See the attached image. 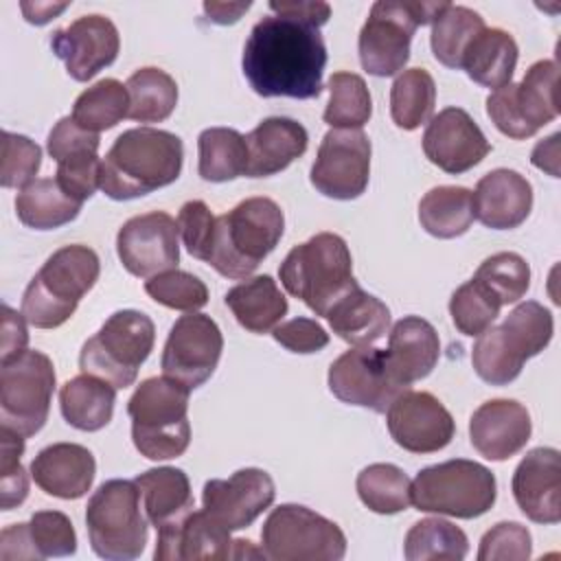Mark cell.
I'll return each instance as SVG.
<instances>
[{
  "instance_id": "6da1fadb",
  "label": "cell",
  "mask_w": 561,
  "mask_h": 561,
  "mask_svg": "<svg viewBox=\"0 0 561 561\" xmlns=\"http://www.w3.org/2000/svg\"><path fill=\"white\" fill-rule=\"evenodd\" d=\"M327 46L320 28L285 15L261 18L243 46L241 68L265 99H313L322 92Z\"/></svg>"
},
{
  "instance_id": "7a4b0ae2",
  "label": "cell",
  "mask_w": 561,
  "mask_h": 561,
  "mask_svg": "<svg viewBox=\"0 0 561 561\" xmlns=\"http://www.w3.org/2000/svg\"><path fill=\"white\" fill-rule=\"evenodd\" d=\"M182 160L180 136L156 127L127 129L101 160L99 188L116 202L149 195L180 178Z\"/></svg>"
},
{
  "instance_id": "3957f363",
  "label": "cell",
  "mask_w": 561,
  "mask_h": 561,
  "mask_svg": "<svg viewBox=\"0 0 561 561\" xmlns=\"http://www.w3.org/2000/svg\"><path fill=\"white\" fill-rule=\"evenodd\" d=\"M285 230L280 206L270 197H248L215 221L206 263L226 278H248L278 245Z\"/></svg>"
},
{
  "instance_id": "277c9868",
  "label": "cell",
  "mask_w": 561,
  "mask_h": 561,
  "mask_svg": "<svg viewBox=\"0 0 561 561\" xmlns=\"http://www.w3.org/2000/svg\"><path fill=\"white\" fill-rule=\"evenodd\" d=\"M101 274L99 254L81 243L55 250L31 278L22 296V316L35 329L61 327L94 287Z\"/></svg>"
},
{
  "instance_id": "5b68a950",
  "label": "cell",
  "mask_w": 561,
  "mask_h": 561,
  "mask_svg": "<svg viewBox=\"0 0 561 561\" xmlns=\"http://www.w3.org/2000/svg\"><path fill=\"white\" fill-rule=\"evenodd\" d=\"M287 294L302 300L316 316H327L335 300L359 287L346 241L335 232H318L294 245L278 267Z\"/></svg>"
},
{
  "instance_id": "8992f818",
  "label": "cell",
  "mask_w": 561,
  "mask_h": 561,
  "mask_svg": "<svg viewBox=\"0 0 561 561\" xmlns=\"http://www.w3.org/2000/svg\"><path fill=\"white\" fill-rule=\"evenodd\" d=\"M188 394L186 386L164 375L140 381L127 401L131 440L140 456L169 460L186 451L191 443Z\"/></svg>"
},
{
  "instance_id": "52a82bcc",
  "label": "cell",
  "mask_w": 561,
  "mask_h": 561,
  "mask_svg": "<svg viewBox=\"0 0 561 561\" xmlns=\"http://www.w3.org/2000/svg\"><path fill=\"white\" fill-rule=\"evenodd\" d=\"M497 497L491 469L476 460L454 458L430 465L410 484V502L423 513L473 519L484 515Z\"/></svg>"
},
{
  "instance_id": "ba28073f",
  "label": "cell",
  "mask_w": 561,
  "mask_h": 561,
  "mask_svg": "<svg viewBox=\"0 0 561 561\" xmlns=\"http://www.w3.org/2000/svg\"><path fill=\"white\" fill-rule=\"evenodd\" d=\"M447 4L421 0L375 2L357 39L362 68L375 77H392L403 70L410 59L414 31L432 24Z\"/></svg>"
},
{
  "instance_id": "9c48e42d",
  "label": "cell",
  "mask_w": 561,
  "mask_h": 561,
  "mask_svg": "<svg viewBox=\"0 0 561 561\" xmlns=\"http://www.w3.org/2000/svg\"><path fill=\"white\" fill-rule=\"evenodd\" d=\"M153 342L156 327L147 313L138 309L114 311L81 346L79 368L118 390L127 388L136 381L138 368L153 351Z\"/></svg>"
},
{
  "instance_id": "30bf717a",
  "label": "cell",
  "mask_w": 561,
  "mask_h": 561,
  "mask_svg": "<svg viewBox=\"0 0 561 561\" xmlns=\"http://www.w3.org/2000/svg\"><path fill=\"white\" fill-rule=\"evenodd\" d=\"M140 489L134 480L103 482L85 506L92 550L107 561H131L147 543V515L140 511Z\"/></svg>"
},
{
  "instance_id": "8fae6325",
  "label": "cell",
  "mask_w": 561,
  "mask_h": 561,
  "mask_svg": "<svg viewBox=\"0 0 561 561\" xmlns=\"http://www.w3.org/2000/svg\"><path fill=\"white\" fill-rule=\"evenodd\" d=\"M261 548L274 561H340L346 554V535L302 504H280L261 528Z\"/></svg>"
},
{
  "instance_id": "7c38bea8",
  "label": "cell",
  "mask_w": 561,
  "mask_h": 561,
  "mask_svg": "<svg viewBox=\"0 0 561 561\" xmlns=\"http://www.w3.org/2000/svg\"><path fill=\"white\" fill-rule=\"evenodd\" d=\"M55 368L46 353L26 348L0 368V425L24 438L37 434L50 410Z\"/></svg>"
},
{
  "instance_id": "4fadbf2b",
  "label": "cell",
  "mask_w": 561,
  "mask_h": 561,
  "mask_svg": "<svg viewBox=\"0 0 561 561\" xmlns=\"http://www.w3.org/2000/svg\"><path fill=\"white\" fill-rule=\"evenodd\" d=\"M224 351V335L217 322L199 311L180 316L164 342L160 368L188 390L199 388L215 373Z\"/></svg>"
},
{
  "instance_id": "5bb4252c",
  "label": "cell",
  "mask_w": 561,
  "mask_h": 561,
  "mask_svg": "<svg viewBox=\"0 0 561 561\" xmlns=\"http://www.w3.org/2000/svg\"><path fill=\"white\" fill-rule=\"evenodd\" d=\"M370 140L362 129H329L311 167V184L331 199L359 197L370 178Z\"/></svg>"
},
{
  "instance_id": "9a60e30c",
  "label": "cell",
  "mask_w": 561,
  "mask_h": 561,
  "mask_svg": "<svg viewBox=\"0 0 561 561\" xmlns=\"http://www.w3.org/2000/svg\"><path fill=\"white\" fill-rule=\"evenodd\" d=\"M329 390L348 405L383 414L408 386L399 383L386 364L383 348L353 346L329 366Z\"/></svg>"
},
{
  "instance_id": "2e32d148",
  "label": "cell",
  "mask_w": 561,
  "mask_h": 561,
  "mask_svg": "<svg viewBox=\"0 0 561 561\" xmlns=\"http://www.w3.org/2000/svg\"><path fill=\"white\" fill-rule=\"evenodd\" d=\"M116 252L123 267L138 278L173 270L180 263L178 221L162 210L136 215L121 226Z\"/></svg>"
},
{
  "instance_id": "e0dca14e",
  "label": "cell",
  "mask_w": 561,
  "mask_h": 561,
  "mask_svg": "<svg viewBox=\"0 0 561 561\" xmlns=\"http://www.w3.org/2000/svg\"><path fill=\"white\" fill-rule=\"evenodd\" d=\"M390 438L410 454H434L456 434L449 410L430 392L405 390L386 410Z\"/></svg>"
},
{
  "instance_id": "ac0fdd59",
  "label": "cell",
  "mask_w": 561,
  "mask_h": 561,
  "mask_svg": "<svg viewBox=\"0 0 561 561\" xmlns=\"http://www.w3.org/2000/svg\"><path fill=\"white\" fill-rule=\"evenodd\" d=\"M274 497L272 476L256 467L239 469L226 480H208L202 491L204 511L230 533L248 528L272 506Z\"/></svg>"
},
{
  "instance_id": "d6986e66",
  "label": "cell",
  "mask_w": 561,
  "mask_h": 561,
  "mask_svg": "<svg viewBox=\"0 0 561 561\" xmlns=\"http://www.w3.org/2000/svg\"><path fill=\"white\" fill-rule=\"evenodd\" d=\"M99 145V134L83 129L72 116L59 118L48 131L46 149L57 162L55 180L79 202L90 199L101 184Z\"/></svg>"
},
{
  "instance_id": "ffe728a7",
  "label": "cell",
  "mask_w": 561,
  "mask_h": 561,
  "mask_svg": "<svg viewBox=\"0 0 561 561\" xmlns=\"http://www.w3.org/2000/svg\"><path fill=\"white\" fill-rule=\"evenodd\" d=\"M53 53L64 61L75 81H90L99 70L114 64L121 48L116 24L99 13L81 15L50 35Z\"/></svg>"
},
{
  "instance_id": "44dd1931",
  "label": "cell",
  "mask_w": 561,
  "mask_h": 561,
  "mask_svg": "<svg viewBox=\"0 0 561 561\" xmlns=\"http://www.w3.org/2000/svg\"><path fill=\"white\" fill-rule=\"evenodd\" d=\"M425 158L445 173L458 175L480 164L491 142L462 107H445L434 114L423 131Z\"/></svg>"
},
{
  "instance_id": "7402d4cb",
  "label": "cell",
  "mask_w": 561,
  "mask_h": 561,
  "mask_svg": "<svg viewBox=\"0 0 561 561\" xmlns=\"http://www.w3.org/2000/svg\"><path fill=\"white\" fill-rule=\"evenodd\" d=\"M519 511L537 524L561 519V454L554 447H535L517 465L511 480Z\"/></svg>"
},
{
  "instance_id": "603a6c76",
  "label": "cell",
  "mask_w": 561,
  "mask_h": 561,
  "mask_svg": "<svg viewBox=\"0 0 561 561\" xmlns=\"http://www.w3.org/2000/svg\"><path fill=\"white\" fill-rule=\"evenodd\" d=\"M533 423L526 405L515 399H491L478 405L469 419L473 449L486 460H508L530 440Z\"/></svg>"
},
{
  "instance_id": "cb8c5ba5",
  "label": "cell",
  "mask_w": 561,
  "mask_h": 561,
  "mask_svg": "<svg viewBox=\"0 0 561 561\" xmlns=\"http://www.w3.org/2000/svg\"><path fill=\"white\" fill-rule=\"evenodd\" d=\"M156 561H197L232 559L230 530L215 522L204 508L158 528Z\"/></svg>"
},
{
  "instance_id": "d4e9b609",
  "label": "cell",
  "mask_w": 561,
  "mask_h": 561,
  "mask_svg": "<svg viewBox=\"0 0 561 561\" xmlns=\"http://www.w3.org/2000/svg\"><path fill=\"white\" fill-rule=\"evenodd\" d=\"M473 215L493 230H511L526 221L533 210V186L513 169H493L471 191Z\"/></svg>"
},
{
  "instance_id": "484cf974",
  "label": "cell",
  "mask_w": 561,
  "mask_h": 561,
  "mask_svg": "<svg viewBox=\"0 0 561 561\" xmlns=\"http://www.w3.org/2000/svg\"><path fill=\"white\" fill-rule=\"evenodd\" d=\"M96 462L88 447L77 443H53L37 451L31 462L35 484L61 500H77L85 495L94 482Z\"/></svg>"
},
{
  "instance_id": "4316f807",
  "label": "cell",
  "mask_w": 561,
  "mask_h": 561,
  "mask_svg": "<svg viewBox=\"0 0 561 561\" xmlns=\"http://www.w3.org/2000/svg\"><path fill=\"white\" fill-rule=\"evenodd\" d=\"M383 355L390 375L410 388L414 381L425 379L438 364L440 340L425 318L405 316L390 329Z\"/></svg>"
},
{
  "instance_id": "83f0119b",
  "label": "cell",
  "mask_w": 561,
  "mask_h": 561,
  "mask_svg": "<svg viewBox=\"0 0 561 561\" xmlns=\"http://www.w3.org/2000/svg\"><path fill=\"white\" fill-rule=\"evenodd\" d=\"M248 178H267L285 171L307 151V129L287 116L263 118L248 136Z\"/></svg>"
},
{
  "instance_id": "f1b7e54d",
  "label": "cell",
  "mask_w": 561,
  "mask_h": 561,
  "mask_svg": "<svg viewBox=\"0 0 561 561\" xmlns=\"http://www.w3.org/2000/svg\"><path fill=\"white\" fill-rule=\"evenodd\" d=\"M324 318L333 333L353 346H370L383 337L390 327V309L386 302L362 287H355L335 300Z\"/></svg>"
},
{
  "instance_id": "f546056e",
  "label": "cell",
  "mask_w": 561,
  "mask_h": 561,
  "mask_svg": "<svg viewBox=\"0 0 561 561\" xmlns=\"http://www.w3.org/2000/svg\"><path fill=\"white\" fill-rule=\"evenodd\" d=\"M116 390L110 381L81 373L59 388V408L68 425L81 432L103 430L114 414Z\"/></svg>"
},
{
  "instance_id": "4dcf8cb0",
  "label": "cell",
  "mask_w": 561,
  "mask_h": 561,
  "mask_svg": "<svg viewBox=\"0 0 561 561\" xmlns=\"http://www.w3.org/2000/svg\"><path fill=\"white\" fill-rule=\"evenodd\" d=\"M226 305L234 320L250 333H267L287 313V298L278 289L276 280L267 274L245 278L226 294Z\"/></svg>"
},
{
  "instance_id": "1f68e13d",
  "label": "cell",
  "mask_w": 561,
  "mask_h": 561,
  "mask_svg": "<svg viewBox=\"0 0 561 561\" xmlns=\"http://www.w3.org/2000/svg\"><path fill=\"white\" fill-rule=\"evenodd\" d=\"M140 489L142 508L151 526L162 528L193 511L188 476L178 467H156L134 478Z\"/></svg>"
},
{
  "instance_id": "d6a6232c",
  "label": "cell",
  "mask_w": 561,
  "mask_h": 561,
  "mask_svg": "<svg viewBox=\"0 0 561 561\" xmlns=\"http://www.w3.org/2000/svg\"><path fill=\"white\" fill-rule=\"evenodd\" d=\"M559 66L554 59L535 61L519 83L511 81V96L515 112L530 136L559 114Z\"/></svg>"
},
{
  "instance_id": "836d02e7",
  "label": "cell",
  "mask_w": 561,
  "mask_h": 561,
  "mask_svg": "<svg viewBox=\"0 0 561 561\" xmlns=\"http://www.w3.org/2000/svg\"><path fill=\"white\" fill-rule=\"evenodd\" d=\"M517 57L519 48L511 33L484 26L465 50L460 68H465L476 83L497 90L513 79Z\"/></svg>"
},
{
  "instance_id": "e575fe53",
  "label": "cell",
  "mask_w": 561,
  "mask_h": 561,
  "mask_svg": "<svg viewBox=\"0 0 561 561\" xmlns=\"http://www.w3.org/2000/svg\"><path fill=\"white\" fill-rule=\"evenodd\" d=\"M506 355L524 366L526 359L539 355L552 340L554 320L552 313L537 300L519 302L502 324L493 327Z\"/></svg>"
},
{
  "instance_id": "d590c367",
  "label": "cell",
  "mask_w": 561,
  "mask_h": 561,
  "mask_svg": "<svg viewBox=\"0 0 561 561\" xmlns=\"http://www.w3.org/2000/svg\"><path fill=\"white\" fill-rule=\"evenodd\" d=\"M83 202L68 195L55 178H35L15 197L18 219L33 230H55L70 224Z\"/></svg>"
},
{
  "instance_id": "8d00e7d4",
  "label": "cell",
  "mask_w": 561,
  "mask_h": 561,
  "mask_svg": "<svg viewBox=\"0 0 561 561\" xmlns=\"http://www.w3.org/2000/svg\"><path fill=\"white\" fill-rule=\"evenodd\" d=\"M473 199L465 186H434L419 202V221L436 239H456L473 224Z\"/></svg>"
},
{
  "instance_id": "74e56055",
  "label": "cell",
  "mask_w": 561,
  "mask_h": 561,
  "mask_svg": "<svg viewBox=\"0 0 561 561\" xmlns=\"http://www.w3.org/2000/svg\"><path fill=\"white\" fill-rule=\"evenodd\" d=\"M197 173L206 182H228L245 175L248 142L232 127H208L197 136Z\"/></svg>"
},
{
  "instance_id": "f35d334b",
  "label": "cell",
  "mask_w": 561,
  "mask_h": 561,
  "mask_svg": "<svg viewBox=\"0 0 561 561\" xmlns=\"http://www.w3.org/2000/svg\"><path fill=\"white\" fill-rule=\"evenodd\" d=\"M125 88L129 94L127 118L136 123H162L178 105V83L160 68L147 66L136 70Z\"/></svg>"
},
{
  "instance_id": "ab89813d",
  "label": "cell",
  "mask_w": 561,
  "mask_h": 561,
  "mask_svg": "<svg viewBox=\"0 0 561 561\" xmlns=\"http://www.w3.org/2000/svg\"><path fill=\"white\" fill-rule=\"evenodd\" d=\"M484 26L486 24L480 13L469 7L449 2L432 22L430 46L434 57L447 68H460L465 50Z\"/></svg>"
},
{
  "instance_id": "60d3db41",
  "label": "cell",
  "mask_w": 561,
  "mask_h": 561,
  "mask_svg": "<svg viewBox=\"0 0 561 561\" xmlns=\"http://www.w3.org/2000/svg\"><path fill=\"white\" fill-rule=\"evenodd\" d=\"M436 83L425 68L403 70L390 88V116L397 127L412 131L432 118Z\"/></svg>"
},
{
  "instance_id": "b9f144b4",
  "label": "cell",
  "mask_w": 561,
  "mask_h": 561,
  "mask_svg": "<svg viewBox=\"0 0 561 561\" xmlns=\"http://www.w3.org/2000/svg\"><path fill=\"white\" fill-rule=\"evenodd\" d=\"M412 480L403 469L390 462H375L357 473L355 489L362 504L379 515H394L405 511L410 502Z\"/></svg>"
},
{
  "instance_id": "7bdbcfd3",
  "label": "cell",
  "mask_w": 561,
  "mask_h": 561,
  "mask_svg": "<svg viewBox=\"0 0 561 561\" xmlns=\"http://www.w3.org/2000/svg\"><path fill=\"white\" fill-rule=\"evenodd\" d=\"M467 552L469 539L465 530L443 517H425L412 524L403 541V554L408 561H460L467 557Z\"/></svg>"
},
{
  "instance_id": "ee69618b",
  "label": "cell",
  "mask_w": 561,
  "mask_h": 561,
  "mask_svg": "<svg viewBox=\"0 0 561 561\" xmlns=\"http://www.w3.org/2000/svg\"><path fill=\"white\" fill-rule=\"evenodd\" d=\"M329 103L322 114L331 129H362L373 114V99L364 77L355 72H333L329 79Z\"/></svg>"
},
{
  "instance_id": "f6af8a7d",
  "label": "cell",
  "mask_w": 561,
  "mask_h": 561,
  "mask_svg": "<svg viewBox=\"0 0 561 561\" xmlns=\"http://www.w3.org/2000/svg\"><path fill=\"white\" fill-rule=\"evenodd\" d=\"M129 114V94L118 79H101L83 90L75 105L72 118L88 131H103L118 125Z\"/></svg>"
},
{
  "instance_id": "bcb514c9",
  "label": "cell",
  "mask_w": 561,
  "mask_h": 561,
  "mask_svg": "<svg viewBox=\"0 0 561 561\" xmlns=\"http://www.w3.org/2000/svg\"><path fill=\"white\" fill-rule=\"evenodd\" d=\"M500 309L497 296L476 278L462 283L449 298V316L456 329L469 337L484 333L500 316Z\"/></svg>"
},
{
  "instance_id": "7dc6e473",
  "label": "cell",
  "mask_w": 561,
  "mask_h": 561,
  "mask_svg": "<svg viewBox=\"0 0 561 561\" xmlns=\"http://www.w3.org/2000/svg\"><path fill=\"white\" fill-rule=\"evenodd\" d=\"M504 305L517 302L530 287V267L517 252H497L480 263L473 274Z\"/></svg>"
},
{
  "instance_id": "c3c4849f",
  "label": "cell",
  "mask_w": 561,
  "mask_h": 561,
  "mask_svg": "<svg viewBox=\"0 0 561 561\" xmlns=\"http://www.w3.org/2000/svg\"><path fill=\"white\" fill-rule=\"evenodd\" d=\"M145 291L169 309L197 311L208 302V287L195 274L184 270H167L145 280Z\"/></svg>"
},
{
  "instance_id": "681fc988",
  "label": "cell",
  "mask_w": 561,
  "mask_h": 561,
  "mask_svg": "<svg viewBox=\"0 0 561 561\" xmlns=\"http://www.w3.org/2000/svg\"><path fill=\"white\" fill-rule=\"evenodd\" d=\"M26 526L35 559L70 557L77 552V533L66 513L37 511L31 515Z\"/></svg>"
},
{
  "instance_id": "f907efd6",
  "label": "cell",
  "mask_w": 561,
  "mask_h": 561,
  "mask_svg": "<svg viewBox=\"0 0 561 561\" xmlns=\"http://www.w3.org/2000/svg\"><path fill=\"white\" fill-rule=\"evenodd\" d=\"M24 436L0 425V506L11 511L28 495V476L20 462Z\"/></svg>"
},
{
  "instance_id": "816d5d0a",
  "label": "cell",
  "mask_w": 561,
  "mask_h": 561,
  "mask_svg": "<svg viewBox=\"0 0 561 561\" xmlns=\"http://www.w3.org/2000/svg\"><path fill=\"white\" fill-rule=\"evenodd\" d=\"M42 167V149L35 140L22 134L2 131V167L0 184L4 188H22L35 180Z\"/></svg>"
},
{
  "instance_id": "f5cc1de1",
  "label": "cell",
  "mask_w": 561,
  "mask_h": 561,
  "mask_svg": "<svg viewBox=\"0 0 561 561\" xmlns=\"http://www.w3.org/2000/svg\"><path fill=\"white\" fill-rule=\"evenodd\" d=\"M533 554V539L526 526L500 522L489 528L478 548V561H526Z\"/></svg>"
},
{
  "instance_id": "db71d44e",
  "label": "cell",
  "mask_w": 561,
  "mask_h": 561,
  "mask_svg": "<svg viewBox=\"0 0 561 561\" xmlns=\"http://www.w3.org/2000/svg\"><path fill=\"white\" fill-rule=\"evenodd\" d=\"M175 221H178V230H180V237H182L188 254L199 261H206L210 254L215 221H217V217L210 213L206 202H202V199L186 202L180 208Z\"/></svg>"
},
{
  "instance_id": "11a10c76",
  "label": "cell",
  "mask_w": 561,
  "mask_h": 561,
  "mask_svg": "<svg viewBox=\"0 0 561 561\" xmlns=\"http://www.w3.org/2000/svg\"><path fill=\"white\" fill-rule=\"evenodd\" d=\"M272 337L291 353H318L329 344V333L313 318H291L272 329Z\"/></svg>"
},
{
  "instance_id": "9f6ffc18",
  "label": "cell",
  "mask_w": 561,
  "mask_h": 561,
  "mask_svg": "<svg viewBox=\"0 0 561 561\" xmlns=\"http://www.w3.org/2000/svg\"><path fill=\"white\" fill-rule=\"evenodd\" d=\"M28 344L26 318L22 311L18 313L9 305H2V324H0V364L11 362L13 357L22 355Z\"/></svg>"
},
{
  "instance_id": "6f0895ef",
  "label": "cell",
  "mask_w": 561,
  "mask_h": 561,
  "mask_svg": "<svg viewBox=\"0 0 561 561\" xmlns=\"http://www.w3.org/2000/svg\"><path fill=\"white\" fill-rule=\"evenodd\" d=\"M270 9L274 11V15H285V18H294L313 26H324L331 18V7L327 2L320 0H272Z\"/></svg>"
},
{
  "instance_id": "680465c9",
  "label": "cell",
  "mask_w": 561,
  "mask_h": 561,
  "mask_svg": "<svg viewBox=\"0 0 561 561\" xmlns=\"http://www.w3.org/2000/svg\"><path fill=\"white\" fill-rule=\"evenodd\" d=\"M0 559L15 561V559H35V552L28 541V526L11 524L0 533Z\"/></svg>"
},
{
  "instance_id": "91938a15",
  "label": "cell",
  "mask_w": 561,
  "mask_h": 561,
  "mask_svg": "<svg viewBox=\"0 0 561 561\" xmlns=\"http://www.w3.org/2000/svg\"><path fill=\"white\" fill-rule=\"evenodd\" d=\"M559 138H561V134L557 131V134L548 136L546 140H539L530 153V162L537 169L550 173L552 178H559Z\"/></svg>"
},
{
  "instance_id": "94428289",
  "label": "cell",
  "mask_w": 561,
  "mask_h": 561,
  "mask_svg": "<svg viewBox=\"0 0 561 561\" xmlns=\"http://www.w3.org/2000/svg\"><path fill=\"white\" fill-rule=\"evenodd\" d=\"M252 7V2H204V13L208 15L210 22L215 24H234L248 9Z\"/></svg>"
},
{
  "instance_id": "6125c7cd",
  "label": "cell",
  "mask_w": 561,
  "mask_h": 561,
  "mask_svg": "<svg viewBox=\"0 0 561 561\" xmlns=\"http://www.w3.org/2000/svg\"><path fill=\"white\" fill-rule=\"evenodd\" d=\"M68 7L70 2H20L24 20L31 24H46Z\"/></svg>"
},
{
  "instance_id": "be15d7a7",
  "label": "cell",
  "mask_w": 561,
  "mask_h": 561,
  "mask_svg": "<svg viewBox=\"0 0 561 561\" xmlns=\"http://www.w3.org/2000/svg\"><path fill=\"white\" fill-rule=\"evenodd\" d=\"M232 559H265V552L250 539H232Z\"/></svg>"
}]
</instances>
